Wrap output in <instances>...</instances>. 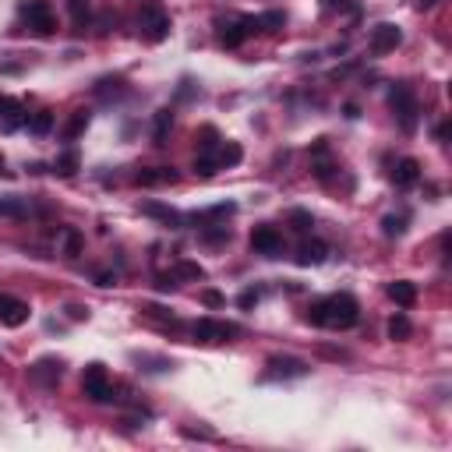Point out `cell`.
<instances>
[{
    "instance_id": "6da1fadb",
    "label": "cell",
    "mask_w": 452,
    "mask_h": 452,
    "mask_svg": "<svg viewBox=\"0 0 452 452\" xmlns=\"http://www.w3.org/2000/svg\"><path fill=\"white\" fill-rule=\"evenodd\" d=\"M308 322L322 328H353L360 322V304L353 293H333L322 297L308 308Z\"/></svg>"
},
{
    "instance_id": "7a4b0ae2",
    "label": "cell",
    "mask_w": 452,
    "mask_h": 452,
    "mask_svg": "<svg viewBox=\"0 0 452 452\" xmlns=\"http://www.w3.org/2000/svg\"><path fill=\"white\" fill-rule=\"evenodd\" d=\"M389 106L396 110V117H400V128L406 131V135H413L417 131V117H420V106H417V96H413V88L410 85H393L389 88Z\"/></svg>"
},
{
    "instance_id": "3957f363",
    "label": "cell",
    "mask_w": 452,
    "mask_h": 452,
    "mask_svg": "<svg viewBox=\"0 0 452 452\" xmlns=\"http://www.w3.org/2000/svg\"><path fill=\"white\" fill-rule=\"evenodd\" d=\"M81 393L92 400V403H113V400H117V396H113V382H110V375H106L103 364H88V368H85V375H81Z\"/></svg>"
},
{
    "instance_id": "277c9868",
    "label": "cell",
    "mask_w": 452,
    "mask_h": 452,
    "mask_svg": "<svg viewBox=\"0 0 452 452\" xmlns=\"http://www.w3.org/2000/svg\"><path fill=\"white\" fill-rule=\"evenodd\" d=\"M138 32L145 43H163L170 36V14L159 11V8H145L138 14Z\"/></svg>"
},
{
    "instance_id": "5b68a950",
    "label": "cell",
    "mask_w": 452,
    "mask_h": 452,
    "mask_svg": "<svg viewBox=\"0 0 452 452\" xmlns=\"http://www.w3.org/2000/svg\"><path fill=\"white\" fill-rule=\"evenodd\" d=\"M21 14H25L28 28H32L36 36H53L57 32V18H53L46 0H28V4H21Z\"/></svg>"
},
{
    "instance_id": "8992f818",
    "label": "cell",
    "mask_w": 452,
    "mask_h": 452,
    "mask_svg": "<svg viewBox=\"0 0 452 452\" xmlns=\"http://www.w3.org/2000/svg\"><path fill=\"white\" fill-rule=\"evenodd\" d=\"M258 32V21L255 18H237V21H226L223 28H219V43L226 46V50H237L240 43H244L248 36H255Z\"/></svg>"
},
{
    "instance_id": "52a82bcc",
    "label": "cell",
    "mask_w": 452,
    "mask_h": 452,
    "mask_svg": "<svg viewBox=\"0 0 452 452\" xmlns=\"http://www.w3.org/2000/svg\"><path fill=\"white\" fill-rule=\"evenodd\" d=\"M251 248L265 258H279L283 255V233L276 226H255L251 233Z\"/></svg>"
},
{
    "instance_id": "ba28073f",
    "label": "cell",
    "mask_w": 452,
    "mask_h": 452,
    "mask_svg": "<svg viewBox=\"0 0 452 452\" xmlns=\"http://www.w3.org/2000/svg\"><path fill=\"white\" fill-rule=\"evenodd\" d=\"M237 336V325H226V322H216V318H198L195 322V340L198 343H223Z\"/></svg>"
},
{
    "instance_id": "9c48e42d",
    "label": "cell",
    "mask_w": 452,
    "mask_h": 452,
    "mask_svg": "<svg viewBox=\"0 0 452 452\" xmlns=\"http://www.w3.org/2000/svg\"><path fill=\"white\" fill-rule=\"evenodd\" d=\"M308 371H311L308 360H300V357H273L265 378H304Z\"/></svg>"
},
{
    "instance_id": "30bf717a",
    "label": "cell",
    "mask_w": 452,
    "mask_h": 452,
    "mask_svg": "<svg viewBox=\"0 0 452 452\" xmlns=\"http://www.w3.org/2000/svg\"><path fill=\"white\" fill-rule=\"evenodd\" d=\"M28 378L39 382L43 389H53L60 378H64V364H60V360H53V357H43V360H36V364L28 368Z\"/></svg>"
},
{
    "instance_id": "8fae6325",
    "label": "cell",
    "mask_w": 452,
    "mask_h": 452,
    "mask_svg": "<svg viewBox=\"0 0 452 452\" xmlns=\"http://www.w3.org/2000/svg\"><path fill=\"white\" fill-rule=\"evenodd\" d=\"M400 43H403L400 25L382 21V25H375V28H371V50H375V53H389V50H396Z\"/></svg>"
},
{
    "instance_id": "7c38bea8",
    "label": "cell",
    "mask_w": 452,
    "mask_h": 452,
    "mask_svg": "<svg viewBox=\"0 0 452 452\" xmlns=\"http://www.w3.org/2000/svg\"><path fill=\"white\" fill-rule=\"evenodd\" d=\"M25 120H28V113L18 99L0 96V131H18V128H25Z\"/></svg>"
},
{
    "instance_id": "4fadbf2b",
    "label": "cell",
    "mask_w": 452,
    "mask_h": 452,
    "mask_svg": "<svg viewBox=\"0 0 452 452\" xmlns=\"http://www.w3.org/2000/svg\"><path fill=\"white\" fill-rule=\"evenodd\" d=\"M28 304L25 300H18V297H0V322H4L8 328H18V325H25L28 322Z\"/></svg>"
},
{
    "instance_id": "5bb4252c",
    "label": "cell",
    "mask_w": 452,
    "mask_h": 452,
    "mask_svg": "<svg viewBox=\"0 0 452 452\" xmlns=\"http://www.w3.org/2000/svg\"><path fill=\"white\" fill-rule=\"evenodd\" d=\"M177 170L173 166H156V170H138L135 173V184H145V188H159V184H177Z\"/></svg>"
},
{
    "instance_id": "9a60e30c",
    "label": "cell",
    "mask_w": 452,
    "mask_h": 452,
    "mask_svg": "<svg viewBox=\"0 0 452 452\" xmlns=\"http://www.w3.org/2000/svg\"><path fill=\"white\" fill-rule=\"evenodd\" d=\"M141 216H153V219L166 223L170 230H180V226H184V216H180L177 208H166V205H159V202H145V205H141Z\"/></svg>"
},
{
    "instance_id": "2e32d148",
    "label": "cell",
    "mask_w": 452,
    "mask_h": 452,
    "mask_svg": "<svg viewBox=\"0 0 452 452\" xmlns=\"http://www.w3.org/2000/svg\"><path fill=\"white\" fill-rule=\"evenodd\" d=\"M328 258V244H322V240H304L297 251V265L300 268H311V265H322Z\"/></svg>"
},
{
    "instance_id": "e0dca14e",
    "label": "cell",
    "mask_w": 452,
    "mask_h": 452,
    "mask_svg": "<svg viewBox=\"0 0 452 452\" xmlns=\"http://www.w3.org/2000/svg\"><path fill=\"white\" fill-rule=\"evenodd\" d=\"M417 180H420V163H417V159H410V156H406V159H400V163H396V170H393V184H396V188H413Z\"/></svg>"
},
{
    "instance_id": "ac0fdd59",
    "label": "cell",
    "mask_w": 452,
    "mask_h": 452,
    "mask_svg": "<svg viewBox=\"0 0 452 452\" xmlns=\"http://www.w3.org/2000/svg\"><path fill=\"white\" fill-rule=\"evenodd\" d=\"M389 297H393L400 308H413L417 304V286L410 279H396V283H389Z\"/></svg>"
},
{
    "instance_id": "d6986e66",
    "label": "cell",
    "mask_w": 452,
    "mask_h": 452,
    "mask_svg": "<svg viewBox=\"0 0 452 452\" xmlns=\"http://www.w3.org/2000/svg\"><path fill=\"white\" fill-rule=\"evenodd\" d=\"M78 166H81V156L75 153V148H68L64 156H57V159H53V173H57V177H75Z\"/></svg>"
},
{
    "instance_id": "ffe728a7",
    "label": "cell",
    "mask_w": 452,
    "mask_h": 452,
    "mask_svg": "<svg viewBox=\"0 0 452 452\" xmlns=\"http://www.w3.org/2000/svg\"><path fill=\"white\" fill-rule=\"evenodd\" d=\"M170 128H173V110L166 106V110H159V113H156V124H153V141H156V145H166V138H170Z\"/></svg>"
},
{
    "instance_id": "44dd1931",
    "label": "cell",
    "mask_w": 452,
    "mask_h": 452,
    "mask_svg": "<svg viewBox=\"0 0 452 452\" xmlns=\"http://www.w3.org/2000/svg\"><path fill=\"white\" fill-rule=\"evenodd\" d=\"M240 159H244V148H240L237 141H226V145H219V153H216V163H219V170H226V166H237Z\"/></svg>"
},
{
    "instance_id": "7402d4cb",
    "label": "cell",
    "mask_w": 452,
    "mask_h": 452,
    "mask_svg": "<svg viewBox=\"0 0 452 452\" xmlns=\"http://www.w3.org/2000/svg\"><path fill=\"white\" fill-rule=\"evenodd\" d=\"M25 128L32 131V135H39V138H43V135H50V131H53V113H50V110L32 113V117L25 120Z\"/></svg>"
},
{
    "instance_id": "603a6c76",
    "label": "cell",
    "mask_w": 452,
    "mask_h": 452,
    "mask_svg": "<svg viewBox=\"0 0 452 452\" xmlns=\"http://www.w3.org/2000/svg\"><path fill=\"white\" fill-rule=\"evenodd\" d=\"M410 333H413V325H410V318H406V315H396L393 322H389V340L403 343V340H410Z\"/></svg>"
},
{
    "instance_id": "cb8c5ba5",
    "label": "cell",
    "mask_w": 452,
    "mask_h": 452,
    "mask_svg": "<svg viewBox=\"0 0 452 452\" xmlns=\"http://www.w3.org/2000/svg\"><path fill=\"white\" fill-rule=\"evenodd\" d=\"M255 21H258V32H276V28L286 25V14L283 11H268V14H258Z\"/></svg>"
},
{
    "instance_id": "d4e9b609",
    "label": "cell",
    "mask_w": 452,
    "mask_h": 452,
    "mask_svg": "<svg viewBox=\"0 0 452 452\" xmlns=\"http://www.w3.org/2000/svg\"><path fill=\"white\" fill-rule=\"evenodd\" d=\"M81 248H85V237H81L78 230L68 226V230H64V255H68V258H78Z\"/></svg>"
},
{
    "instance_id": "484cf974",
    "label": "cell",
    "mask_w": 452,
    "mask_h": 452,
    "mask_svg": "<svg viewBox=\"0 0 452 452\" xmlns=\"http://www.w3.org/2000/svg\"><path fill=\"white\" fill-rule=\"evenodd\" d=\"M216 170H219V163H216V156H213V153H202V156L195 159V173H198V177H205V180H208V177H216Z\"/></svg>"
},
{
    "instance_id": "4316f807",
    "label": "cell",
    "mask_w": 452,
    "mask_h": 452,
    "mask_svg": "<svg viewBox=\"0 0 452 452\" xmlns=\"http://www.w3.org/2000/svg\"><path fill=\"white\" fill-rule=\"evenodd\" d=\"M85 128H88V110H75V117L68 120V128H64V138H78Z\"/></svg>"
},
{
    "instance_id": "83f0119b",
    "label": "cell",
    "mask_w": 452,
    "mask_h": 452,
    "mask_svg": "<svg viewBox=\"0 0 452 452\" xmlns=\"http://www.w3.org/2000/svg\"><path fill=\"white\" fill-rule=\"evenodd\" d=\"M25 216V205L18 198H0V219H21Z\"/></svg>"
},
{
    "instance_id": "f1b7e54d",
    "label": "cell",
    "mask_w": 452,
    "mask_h": 452,
    "mask_svg": "<svg viewBox=\"0 0 452 452\" xmlns=\"http://www.w3.org/2000/svg\"><path fill=\"white\" fill-rule=\"evenodd\" d=\"M290 226L297 233H308L315 226V219H311V213H304V208H293V213H290Z\"/></svg>"
},
{
    "instance_id": "f546056e",
    "label": "cell",
    "mask_w": 452,
    "mask_h": 452,
    "mask_svg": "<svg viewBox=\"0 0 452 452\" xmlns=\"http://www.w3.org/2000/svg\"><path fill=\"white\" fill-rule=\"evenodd\" d=\"M198 145H202V153H213V148L219 145V131L205 124V128L198 131Z\"/></svg>"
},
{
    "instance_id": "4dcf8cb0",
    "label": "cell",
    "mask_w": 452,
    "mask_h": 452,
    "mask_svg": "<svg viewBox=\"0 0 452 452\" xmlns=\"http://www.w3.org/2000/svg\"><path fill=\"white\" fill-rule=\"evenodd\" d=\"M173 276H180V279H205V268L195 265V262H180Z\"/></svg>"
},
{
    "instance_id": "1f68e13d",
    "label": "cell",
    "mask_w": 452,
    "mask_h": 452,
    "mask_svg": "<svg viewBox=\"0 0 452 452\" xmlns=\"http://www.w3.org/2000/svg\"><path fill=\"white\" fill-rule=\"evenodd\" d=\"M382 230H385V237H403L406 219H403V216H385V219H382Z\"/></svg>"
},
{
    "instance_id": "d6a6232c",
    "label": "cell",
    "mask_w": 452,
    "mask_h": 452,
    "mask_svg": "<svg viewBox=\"0 0 452 452\" xmlns=\"http://www.w3.org/2000/svg\"><path fill=\"white\" fill-rule=\"evenodd\" d=\"M202 240H205V244H226V240H230V230H226V226L205 230V233H202Z\"/></svg>"
},
{
    "instance_id": "836d02e7",
    "label": "cell",
    "mask_w": 452,
    "mask_h": 452,
    "mask_svg": "<svg viewBox=\"0 0 452 452\" xmlns=\"http://www.w3.org/2000/svg\"><path fill=\"white\" fill-rule=\"evenodd\" d=\"M202 300H205L208 308H223V304H226V297H223L219 290H205V293H202Z\"/></svg>"
},
{
    "instance_id": "e575fe53",
    "label": "cell",
    "mask_w": 452,
    "mask_h": 452,
    "mask_svg": "<svg viewBox=\"0 0 452 452\" xmlns=\"http://www.w3.org/2000/svg\"><path fill=\"white\" fill-rule=\"evenodd\" d=\"M68 11H71V18H75V21H81V18H85V11H88V0H68Z\"/></svg>"
},
{
    "instance_id": "d590c367",
    "label": "cell",
    "mask_w": 452,
    "mask_h": 452,
    "mask_svg": "<svg viewBox=\"0 0 452 452\" xmlns=\"http://www.w3.org/2000/svg\"><path fill=\"white\" fill-rule=\"evenodd\" d=\"M237 304L244 308V311H248V308H255V304H258V290H244V293H240V300H237Z\"/></svg>"
},
{
    "instance_id": "8d00e7d4",
    "label": "cell",
    "mask_w": 452,
    "mask_h": 452,
    "mask_svg": "<svg viewBox=\"0 0 452 452\" xmlns=\"http://www.w3.org/2000/svg\"><path fill=\"white\" fill-rule=\"evenodd\" d=\"M68 318H75V322H81V318H88V311H85L81 304H68Z\"/></svg>"
},
{
    "instance_id": "74e56055",
    "label": "cell",
    "mask_w": 452,
    "mask_h": 452,
    "mask_svg": "<svg viewBox=\"0 0 452 452\" xmlns=\"http://www.w3.org/2000/svg\"><path fill=\"white\" fill-rule=\"evenodd\" d=\"M449 131H452V124H449V120H442V124L435 128V138H438V141H445V138H449Z\"/></svg>"
},
{
    "instance_id": "f35d334b",
    "label": "cell",
    "mask_w": 452,
    "mask_h": 452,
    "mask_svg": "<svg viewBox=\"0 0 452 452\" xmlns=\"http://www.w3.org/2000/svg\"><path fill=\"white\" fill-rule=\"evenodd\" d=\"M435 4H438V0H413V8H417V11H431Z\"/></svg>"
},
{
    "instance_id": "ab89813d",
    "label": "cell",
    "mask_w": 452,
    "mask_h": 452,
    "mask_svg": "<svg viewBox=\"0 0 452 452\" xmlns=\"http://www.w3.org/2000/svg\"><path fill=\"white\" fill-rule=\"evenodd\" d=\"M96 283H99V286H113V283H117V276H110V273H99V276H96Z\"/></svg>"
}]
</instances>
